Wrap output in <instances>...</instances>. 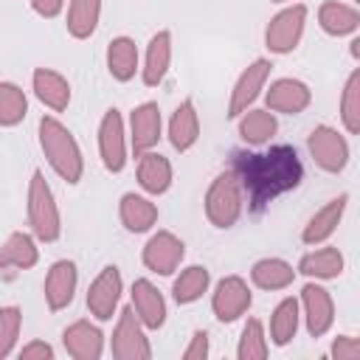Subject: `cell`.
Wrapping results in <instances>:
<instances>
[{
	"mask_svg": "<svg viewBox=\"0 0 360 360\" xmlns=\"http://www.w3.org/2000/svg\"><path fill=\"white\" fill-rule=\"evenodd\" d=\"M253 304V292L242 276H225L217 281L214 295H211V309L219 323H233L239 321Z\"/></svg>",
	"mask_w": 360,
	"mask_h": 360,
	"instance_id": "ba28073f",
	"label": "cell"
},
{
	"mask_svg": "<svg viewBox=\"0 0 360 360\" xmlns=\"http://www.w3.org/2000/svg\"><path fill=\"white\" fill-rule=\"evenodd\" d=\"M307 149H309L312 160H315L323 172H329V174H340V172L346 169V163H349V143H346V138H343L335 127H329V124H318V127L307 135Z\"/></svg>",
	"mask_w": 360,
	"mask_h": 360,
	"instance_id": "52a82bcc",
	"label": "cell"
},
{
	"mask_svg": "<svg viewBox=\"0 0 360 360\" xmlns=\"http://www.w3.org/2000/svg\"><path fill=\"white\" fill-rule=\"evenodd\" d=\"M270 3H287V0H270Z\"/></svg>",
	"mask_w": 360,
	"mask_h": 360,
	"instance_id": "7bdbcfd3",
	"label": "cell"
},
{
	"mask_svg": "<svg viewBox=\"0 0 360 360\" xmlns=\"http://www.w3.org/2000/svg\"><path fill=\"white\" fill-rule=\"evenodd\" d=\"M231 172L236 174L242 194H248V211L262 214L276 197L292 191L304 180V166L290 143L270 146L267 152H233Z\"/></svg>",
	"mask_w": 360,
	"mask_h": 360,
	"instance_id": "6da1fadb",
	"label": "cell"
},
{
	"mask_svg": "<svg viewBox=\"0 0 360 360\" xmlns=\"http://www.w3.org/2000/svg\"><path fill=\"white\" fill-rule=\"evenodd\" d=\"M172 68V31H158L149 45H146V56H143V68H141V79L146 87H158L166 73Z\"/></svg>",
	"mask_w": 360,
	"mask_h": 360,
	"instance_id": "7402d4cb",
	"label": "cell"
},
{
	"mask_svg": "<svg viewBox=\"0 0 360 360\" xmlns=\"http://www.w3.org/2000/svg\"><path fill=\"white\" fill-rule=\"evenodd\" d=\"M183 256H186V245L172 231L152 233L146 239V245H143V253H141L143 267L152 270V273H158V276H172L180 267Z\"/></svg>",
	"mask_w": 360,
	"mask_h": 360,
	"instance_id": "8fae6325",
	"label": "cell"
},
{
	"mask_svg": "<svg viewBox=\"0 0 360 360\" xmlns=\"http://www.w3.org/2000/svg\"><path fill=\"white\" fill-rule=\"evenodd\" d=\"M318 25L329 37H346V34H354L360 28V11L354 6H349V3L326 0L318 8Z\"/></svg>",
	"mask_w": 360,
	"mask_h": 360,
	"instance_id": "484cf974",
	"label": "cell"
},
{
	"mask_svg": "<svg viewBox=\"0 0 360 360\" xmlns=\"http://www.w3.org/2000/svg\"><path fill=\"white\" fill-rule=\"evenodd\" d=\"M20 360H53V346L45 340H34L20 349Z\"/></svg>",
	"mask_w": 360,
	"mask_h": 360,
	"instance_id": "ab89813d",
	"label": "cell"
},
{
	"mask_svg": "<svg viewBox=\"0 0 360 360\" xmlns=\"http://www.w3.org/2000/svg\"><path fill=\"white\" fill-rule=\"evenodd\" d=\"M270 352L267 346V335H264V323L259 318H250L239 335V346H236V357L239 360H264Z\"/></svg>",
	"mask_w": 360,
	"mask_h": 360,
	"instance_id": "d590c367",
	"label": "cell"
},
{
	"mask_svg": "<svg viewBox=\"0 0 360 360\" xmlns=\"http://www.w3.org/2000/svg\"><path fill=\"white\" fill-rule=\"evenodd\" d=\"M135 174H138V186H141L146 194H152V197L166 194L169 186H172V177H174L169 158H163V155L155 152V149L138 155V169H135Z\"/></svg>",
	"mask_w": 360,
	"mask_h": 360,
	"instance_id": "44dd1931",
	"label": "cell"
},
{
	"mask_svg": "<svg viewBox=\"0 0 360 360\" xmlns=\"http://www.w3.org/2000/svg\"><path fill=\"white\" fill-rule=\"evenodd\" d=\"M236 127H239V138L250 146H264L276 129H278V121L270 110H262V107H248L239 118H236Z\"/></svg>",
	"mask_w": 360,
	"mask_h": 360,
	"instance_id": "4316f807",
	"label": "cell"
},
{
	"mask_svg": "<svg viewBox=\"0 0 360 360\" xmlns=\"http://www.w3.org/2000/svg\"><path fill=\"white\" fill-rule=\"evenodd\" d=\"M273 62L270 59H253L236 79L233 90H231V101H228V118H239L248 107H253V101L259 98V93L264 90L267 79H270Z\"/></svg>",
	"mask_w": 360,
	"mask_h": 360,
	"instance_id": "7c38bea8",
	"label": "cell"
},
{
	"mask_svg": "<svg viewBox=\"0 0 360 360\" xmlns=\"http://www.w3.org/2000/svg\"><path fill=\"white\" fill-rule=\"evenodd\" d=\"M28 225L39 242H56L62 236V214L42 169H34L28 180Z\"/></svg>",
	"mask_w": 360,
	"mask_h": 360,
	"instance_id": "3957f363",
	"label": "cell"
},
{
	"mask_svg": "<svg viewBox=\"0 0 360 360\" xmlns=\"http://www.w3.org/2000/svg\"><path fill=\"white\" fill-rule=\"evenodd\" d=\"M62 346L73 360H98L104 352V335L90 321H73L62 332Z\"/></svg>",
	"mask_w": 360,
	"mask_h": 360,
	"instance_id": "ac0fdd59",
	"label": "cell"
},
{
	"mask_svg": "<svg viewBox=\"0 0 360 360\" xmlns=\"http://www.w3.org/2000/svg\"><path fill=\"white\" fill-rule=\"evenodd\" d=\"M298 307L304 309V323H307L309 338H323L332 329V323H335V301H332L326 287H321L315 281L304 284Z\"/></svg>",
	"mask_w": 360,
	"mask_h": 360,
	"instance_id": "4fadbf2b",
	"label": "cell"
},
{
	"mask_svg": "<svg viewBox=\"0 0 360 360\" xmlns=\"http://www.w3.org/2000/svg\"><path fill=\"white\" fill-rule=\"evenodd\" d=\"M118 217H121V225L129 233H146L158 222V205L149 197H143V194L127 191V194H121Z\"/></svg>",
	"mask_w": 360,
	"mask_h": 360,
	"instance_id": "cb8c5ba5",
	"label": "cell"
},
{
	"mask_svg": "<svg viewBox=\"0 0 360 360\" xmlns=\"http://www.w3.org/2000/svg\"><path fill=\"white\" fill-rule=\"evenodd\" d=\"M208 284H211L208 267H202V264H188V267L180 270V276L174 278V284H172V298H174L180 307L194 304V301H200V298L208 292Z\"/></svg>",
	"mask_w": 360,
	"mask_h": 360,
	"instance_id": "1f68e13d",
	"label": "cell"
},
{
	"mask_svg": "<svg viewBox=\"0 0 360 360\" xmlns=\"http://www.w3.org/2000/svg\"><path fill=\"white\" fill-rule=\"evenodd\" d=\"M124 292V281H121V270L115 264L101 267V273L90 281L87 287V309L96 321H112L118 301Z\"/></svg>",
	"mask_w": 360,
	"mask_h": 360,
	"instance_id": "9c48e42d",
	"label": "cell"
},
{
	"mask_svg": "<svg viewBox=\"0 0 360 360\" xmlns=\"http://www.w3.org/2000/svg\"><path fill=\"white\" fill-rule=\"evenodd\" d=\"M208 357V332L197 329L188 340V346L183 349V360H205Z\"/></svg>",
	"mask_w": 360,
	"mask_h": 360,
	"instance_id": "f35d334b",
	"label": "cell"
},
{
	"mask_svg": "<svg viewBox=\"0 0 360 360\" xmlns=\"http://www.w3.org/2000/svg\"><path fill=\"white\" fill-rule=\"evenodd\" d=\"M343 253L338 248H318L312 253H304L301 262H298V270L301 276L307 278H318V281H332L343 273Z\"/></svg>",
	"mask_w": 360,
	"mask_h": 360,
	"instance_id": "83f0119b",
	"label": "cell"
},
{
	"mask_svg": "<svg viewBox=\"0 0 360 360\" xmlns=\"http://www.w3.org/2000/svg\"><path fill=\"white\" fill-rule=\"evenodd\" d=\"M110 352H112L115 360H149L152 357L149 338H146L143 323L138 321V315H135L132 307H124L118 312V323L112 329Z\"/></svg>",
	"mask_w": 360,
	"mask_h": 360,
	"instance_id": "8992f818",
	"label": "cell"
},
{
	"mask_svg": "<svg viewBox=\"0 0 360 360\" xmlns=\"http://www.w3.org/2000/svg\"><path fill=\"white\" fill-rule=\"evenodd\" d=\"M39 149L48 160V166L68 183L76 186L84 174V158L79 149V141L73 132L56 118V115H42L39 118Z\"/></svg>",
	"mask_w": 360,
	"mask_h": 360,
	"instance_id": "7a4b0ae2",
	"label": "cell"
},
{
	"mask_svg": "<svg viewBox=\"0 0 360 360\" xmlns=\"http://www.w3.org/2000/svg\"><path fill=\"white\" fill-rule=\"evenodd\" d=\"M76 284H79V267H76V262H70V259L53 262L51 270H48V276H45V284H42L48 309L51 312L68 309L73 304Z\"/></svg>",
	"mask_w": 360,
	"mask_h": 360,
	"instance_id": "5bb4252c",
	"label": "cell"
},
{
	"mask_svg": "<svg viewBox=\"0 0 360 360\" xmlns=\"http://www.w3.org/2000/svg\"><path fill=\"white\" fill-rule=\"evenodd\" d=\"M98 155L107 172L118 174L127 166V132H124V118L115 107H110L101 115L98 124Z\"/></svg>",
	"mask_w": 360,
	"mask_h": 360,
	"instance_id": "30bf717a",
	"label": "cell"
},
{
	"mask_svg": "<svg viewBox=\"0 0 360 360\" xmlns=\"http://www.w3.org/2000/svg\"><path fill=\"white\" fill-rule=\"evenodd\" d=\"M202 205H205V217L214 228L228 231L236 225V219L242 217V208H245V194H242V186L231 169L219 172L211 180Z\"/></svg>",
	"mask_w": 360,
	"mask_h": 360,
	"instance_id": "277c9868",
	"label": "cell"
},
{
	"mask_svg": "<svg viewBox=\"0 0 360 360\" xmlns=\"http://www.w3.org/2000/svg\"><path fill=\"white\" fill-rule=\"evenodd\" d=\"M101 20V0H70L68 3V17L65 28L73 39H87L96 34Z\"/></svg>",
	"mask_w": 360,
	"mask_h": 360,
	"instance_id": "4dcf8cb0",
	"label": "cell"
},
{
	"mask_svg": "<svg viewBox=\"0 0 360 360\" xmlns=\"http://www.w3.org/2000/svg\"><path fill=\"white\" fill-rule=\"evenodd\" d=\"M28 115V98L20 84L0 82V127H17Z\"/></svg>",
	"mask_w": 360,
	"mask_h": 360,
	"instance_id": "e575fe53",
	"label": "cell"
},
{
	"mask_svg": "<svg viewBox=\"0 0 360 360\" xmlns=\"http://www.w3.org/2000/svg\"><path fill=\"white\" fill-rule=\"evenodd\" d=\"M200 141V115L194 98H183L169 118V143L177 152H188Z\"/></svg>",
	"mask_w": 360,
	"mask_h": 360,
	"instance_id": "603a6c76",
	"label": "cell"
},
{
	"mask_svg": "<svg viewBox=\"0 0 360 360\" xmlns=\"http://www.w3.org/2000/svg\"><path fill=\"white\" fill-rule=\"evenodd\" d=\"M37 262H39V248H37V236L34 233L14 231L0 245V270H6V267H11V270H28Z\"/></svg>",
	"mask_w": 360,
	"mask_h": 360,
	"instance_id": "d4e9b609",
	"label": "cell"
},
{
	"mask_svg": "<svg viewBox=\"0 0 360 360\" xmlns=\"http://www.w3.org/2000/svg\"><path fill=\"white\" fill-rule=\"evenodd\" d=\"M132 309L138 315V321L143 323V329H160L166 323V298L163 292L149 281V278H135L132 281Z\"/></svg>",
	"mask_w": 360,
	"mask_h": 360,
	"instance_id": "e0dca14e",
	"label": "cell"
},
{
	"mask_svg": "<svg viewBox=\"0 0 360 360\" xmlns=\"http://www.w3.org/2000/svg\"><path fill=\"white\" fill-rule=\"evenodd\" d=\"M298 321H301L298 298H281L270 315V343L287 346L298 332Z\"/></svg>",
	"mask_w": 360,
	"mask_h": 360,
	"instance_id": "d6a6232c",
	"label": "cell"
},
{
	"mask_svg": "<svg viewBox=\"0 0 360 360\" xmlns=\"http://www.w3.org/2000/svg\"><path fill=\"white\" fill-rule=\"evenodd\" d=\"M31 8H34V14H39L45 20H53L62 14L65 0H31Z\"/></svg>",
	"mask_w": 360,
	"mask_h": 360,
	"instance_id": "60d3db41",
	"label": "cell"
},
{
	"mask_svg": "<svg viewBox=\"0 0 360 360\" xmlns=\"http://www.w3.org/2000/svg\"><path fill=\"white\" fill-rule=\"evenodd\" d=\"M250 281L259 287V290H287L292 281H295V270L290 262L278 259V256H267V259H259L253 267H250Z\"/></svg>",
	"mask_w": 360,
	"mask_h": 360,
	"instance_id": "f546056e",
	"label": "cell"
},
{
	"mask_svg": "<svg viewBox=\"0 0 360 360\" xmlns=\"http://www.w3.org/2000/svg\"><path fill=\"white\" fill-rule=\"evenodd\" d=\"M352 3H357V0H352Z\"/></svg>",
	"mask_w": 360,
	"mask_h": 360,
	"instance_id": "ee69618b",
	"label": "cell"
},
{
	"mask_svg": "<svg viewBox=\"0 0 360 360\" xmlns=\"http://www.w3.org/2000/svg\"><path fill=\"white\" fill-rule=\"evenodd\" d=\"M346 202H349V194H338V197L329 200L323 208H318V211L309 217V222L304 225L301 242H304V245H321V242H326V239L338 231V225H340V219H343V214H346Z\"/></svg>",
	"mask_w": 360,
	"mask_h": 360,
	"instance_id": "d6986e66",
	"label": "cell"
},
{
	"mask_svg": "<svg viewBox=\"0 0 360 360\" xmlns=\"http://www.w3.org/2000/svg\"><path fill=\"white\" fill-rule=\"evenodd\" d=\"M160 132H163V115L158 101H143L129 112V143L135 155L155 149Z\"/></svg>",
	"mask_w": 360,
	"mask_h": 360,
	"instance_id": "9a60e30c",
	"label": "cell"
},
{
	"mask_svg": "<svg viewBox=\"0 0 360 360\" xmlns=\"http://www.w3.org/2000/svg\"><path fill=\"white\" fill-rule=\"evenodd\" d=\"M107 70L115 82H129L135 79L138 68V45L129 37H115L107 45Z\"/></svg>",
	"mask_w": 360,
	"mask_h": 360,
	"instance_id": "f1b7e54d",
	"label": "cell"
},
{
	"mask_svg": "<svg viewBox=\"0 0 360 360\" xmlns=\"http://www.w3.org/2000/svg\"><path fill=\"white\" fill-rule=\"evenodd\" d=\"M31 87H34V96L53 112H62L68 110L70 104V82L53 70V68H37L34 76H31Z\"/></svg>",
	"mask_w": 360,
	"mask_h": 360,
	"instance_id": "ffe728a7",
	"label": "cell"
},
{
	"mask_svg": "<svg viewBox=\"0 0 360 360\" xmlns=\"http://www.w3.org/2000/svg\"><path fill=\"white\" fill-rule=\"evenodd\" d=\"M329 354H332L335 360H357V357H360V340L352 338V335H338Z\"/></svg>",
	"mask_w": 360,
	"mask_h": 360,
	"instance_id": "74e56055",
	"label": "cell"
},
{
	"mask_svg": "<svg viewBox=\"0 0 360 360\" xmlns=\"http://www.w3.org/2000/svg\"><path fill=\"white\" fill-rule=\"evenodd\" d=\"M22 329V309L20 307H0V360H6L20 338Z\"/></svg>",
	"mask_w": 360,
	"mask_h": 360,
	"instance_id": "8d00e7d4",
	"label": "cell"
},
{
	"mask_svg": "<svg viewBox=\"0 0 360 360\" xmlns=\"http://www.w3.org/2000/svg\"><path fill=\"white\" fill-rule=\"evenodd\" d=\"M340 121L349 135L360 132V68H354L340 93Z\"/></svg>",
	"mask_w": 360,
	"mask_h": 360,
	"instance_id": "836d02e7",
	"label": "cell"
},
{
	"mask_svg": "<svg viewBox=\"0 0 360 360\" xmlns=\"http://www.w3.org/2000/svg\"><path fill=\"white\" fill-rule=\"evenodd\" d=\"M312 101V90L301 82V79H276L267 93H264V104L270 112H284V115H298L309 107Z\"/></svg>",
	"mask_w": 360,
	"mask_h": 360,
	"instance_id": "2e32d148",
	"label": "cell"
},
{
	"mask_svg": "<svg viewBox=\"0 0 360 360\" xmlns=\"http://www.w3.org/2000/svg\"><path fill=\"white\" fill-rule=\"evenodd\" d=\"M304 25H307V6L304 3H295V6H287L281 8L278 14L270 17L267 28H264V45L270 53H292L304 37Z\"/></svg>",
	"mask_w": 360,
	"mask_h": 360,
	"instance_id": "5b68a950",
	"label": "cell"
},
{
	"mask_svg": "<svg viewBox=\"0 0 360 360\" xmlns=\"http://www.w3.org/2000/svg\"><path fill=\"white\" fill-rule=\"evenodd\" d=\"M352 56H354V59L360 56V39H357V37L352 39Z\"/></svg>",
	"mask_w": 360,
	"mask_h": 360,
	"instance_id": "b9f144b4",
	"label": "cell"
}]
</instances>
